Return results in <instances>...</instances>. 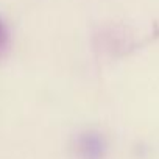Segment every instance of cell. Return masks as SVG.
I'll list each match as a JSON object with an SVG mask.
<instances>
[{"label":"cell","mask_w":159,"mask_h":159,"mask_svg":"<svg viewBox=\"0 0 159 159\" xmlns=\"http://www.w3.org/2000/svg\"><path fill=\"white\" fill-rule=\"evenodd\" d=\"M5 39H7V33H5V28H3L2 22H0V47H3Z\"/></svg>","instance_id":"cell-1"}]
</instances>
